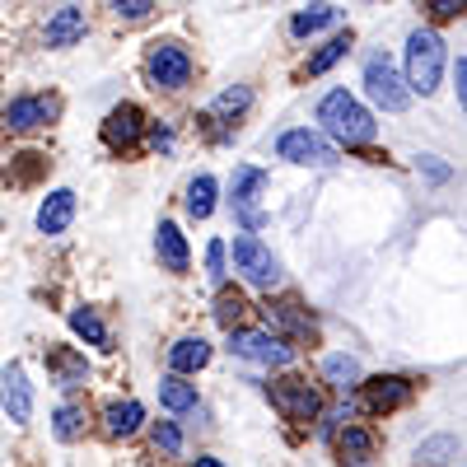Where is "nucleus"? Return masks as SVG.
Masks as SVG:
<instances>
[{
    "label": "nucleus",
    "mask_w": 467,
    "mask_h": 467,
    "mask_svg": "<svg viewBox=\"0 0 467 467\" xmlns=\"http://www.w3.org/2000/svg\"><path fill=\"white\" fill-rule=\"evenodd\" d=\"M211 360V346L202 341V337H182V341H173L169 346V369L182 379V374H192V369H202Z\"/></svg>",
    "instance_id": "a211bd4d"
},
{
    "label": "nucleus",
    "mask_w": 467,
    "mask_h": 467,
    "mask_svg": "<svg viewBox=\"0 0 467 467\" xmlns=\"http://www.w3.org/2000/svg\"><path fill=\"white\" fill-rule=\"evenodd\" d=\"M229 350L234 356H244L253 365H290L295 360V346L276 332H229Z\"/></svg>",
    "instance_id": "6e6552de"
},
{
    "label": "nucleus",
    "mask_w": 467,
    "mask_h": 467,
    "mask_svg": "<svg viewBox=\"0 0 467 467\" xmlns=\"http://www.w3.org/2000/svg\"><path fill=\"white\" fill-rule=\"evenodd\" d=\"M85 407L80 402H66V407H57V416H52V435L61 440V444H70V440H80L85 435Z\"/></svg>",
    "instance_id": "393cba45"
},
{
    "label": "nucleus",
    "mask_w": 467,
    "mask_h": 467,
    "mask_svg": "<svg viewBox=\"0 0 467 467\" xmlns=\"http://www.w3.org/2000/svg\"><path fill=\"white\" fill-rule=\"evenodd\" d=\"M323 379L332 383V388H360V360L356 356H327L323 360Z\"/></svg>",
    "instance_id": "a878e982"
},
{
    "label": "nucleus",
    "mask_w": 467,
    "mask_h": 467,
    "mask_svg": "<svg viewBox=\"0 0 467 467\" xmlns=\"http://www.w3.org/2000/svg\"><path fill=\"white\" fill-rule=\"evenodd\" d=\"M197 467H224L220 458H197Z\"/></svg>",
    "instance_id": "58836bf2"
},
{
    "label": "nucleus",
    "mask_w": 467,
    "mask_h": 467,
    "mask_svg": "<svg viewBox=\"0 0 467 467\" xmlns=\"http://www.w3.org/2000/svg\"><path fill=\"white\" fill-rule=\"evenodd\" d=\"M266 192V173L253 169V164H239L234 169V215H239L244 234H257L266 224V211L257 206V197Z\"/></svg>",
    "instance_id": "0eeeda50"
},
{
    "label": "nucleus",
    "mask_w": 467,
    "mask_h": 467,
    "mask_svg": "<svg viewBox=\"0 0 467 467\" xmlns=\"http://www.w3.org/2000/svg\"><path fill=\"white\" fill-rule=\"evenodd\" d=\"M145 70H150L154 89H182L192 80V57L178 43H154L145 57Z\"/></svg>",
    "instance_id": "1a4fd4ad"
},
{
    "label": "nucleus",
    "mask_w": 467,
    "mask_h": 467,
    "mask_svg": "<svg viewBox=\"0 0 467 467\" xmlns=\"http://www.w3.org/2000/svg\"><path fill=\"white\" fill-rule=\"evenodd\" d=\"M140 127H145L140 108H136V103H117V108L108 112V122H103V140H108L112 150H127V145H136Z\"/></svg>",
    "instance_id": "4468645a"
},
{
    "label": "nucleus",
    "mask_w": 467,
    "mask_h": 467,
    "mask_svg": "<svg viewBox=\"0 0 467 467\" xmlns=\"http://www.w3.org/2000/svg\"><path fill=\"white\" fill-rule=\"evenodd\" d=\"M234 266H239L244 281L257 285V290L281 285V262H276V253L257 239V234H239V239H234Z\"/></svg>",
    "instance_id": "20e7f679"
},
{
    "label": "nucleus",
    "mask_w": 467,
    "mask_h": 467,
    "mask_svg": "<svg viewBox=\"0 0 467 467\" xmlns=\"http://www.w3.org/2000/svg\"><path fill=\"white\" fill-rule=\"evenodd\" d=\"M266 398H271V407H276L285 420H295V425H308V420H314V416L323 411L318 388L308 383V379H299V374L271 379V383H266Z\"/></svg>",
    "instance_id": "7ed1b4c3"
},
{
    "label": "nucleus",
    "mask_w": 467,
    "mask_h": 467,
    "mask_svg": "<svg viewBox=\"0 0 467 467\" xmlns=\"http://www.w3.org/2000/svg\"><path fill=\"white\" fill-rule=\"evenodd\" d=\"M318 122L327 127V136L332 140H341V145H369L374 140V117L350 99L346 89H332L323 103H318Z\"/></svg>",
    "instance_id": "f03ea898"
},
{
    "label": "nucleus",
    "mask_w": 467,
    "mask_h": 467,
    "mask_svg": "<svg viewBox=\"0 0 467 467\" xmlns=\"http://www.w3.org/2000/svg\"><path fill=\"white\" fill-rule=\"evenodd\" d=\"M244 314H248V299H244L239 290H220V299H215V323L229 327V332H239Z\"/></svg>",
    "instance_id": "cd10ccee"
},
{
    "label": "nucleus",
    "mask_w": 467,
    "mask_h": 467,
    "mask_svg": "<svg viewBox=\"0 0 467 467\" xmlns=\"http://www.w3.org/2000/svg\"><path fill=\"white\" fill-rule=\"evenodd\" d=\"M248 103H253V89H248V85H239V89H224V94L215 99V108H211V122H215V117H239Z\"/></svg>",
    "instance_id": "7c9ffc66"
},
{
    "label": "nucleus",
    "mask_w": 467,
    "mask_h": 467,
    "mask_svg": "<svg viewBox=\"0 0 467 467\" xmlns=\"http://www.w3.org/2000/svg\"><path fill=\"white\" fill-rule=\"evenodd\" d=\"M444 75V37L435 28H416L407 37V94H435Z\"/></svg>",
    "instance_id": "f257e3e1"
},
{
    "label": "nucleus",
    "mask_w": 467,
    "mask_h": 467,
    "mask_svg": "<svg viewBox=\"0 0 467 467\" xmlns=\"http://www.w3.org/2000/svg\"><path fill=\"white\" fill-rule=\"evenodd\" d=\"M70 327L80 332L89 346H103L108 350V327H103V318L94 314V308H70Z\"/></svg>",
    "instance_id": "c85d7f7f"
},
{
    "label": "nucleus",
    "mask_w": 467,
    "mask_h": 467,
    "mask_svg": "<svg viewBox=\"0 0 467 467\" xmlns=\"http://www.w3.org/2000/svg\"><path fill=\"white\" fill-rule=\"evenodd\" d=\"M117 15H122V19H145L154 5H150V0H117V5H112Z\"/></svg>",
    "instance_id": "f704fd0d"
},
{
    "label": "nucleus",
    "mask_w": 467,
    "mask_h": 467,
    "mask_svg": "<svg viewBox=\"0 0 467 467\" xmlns=\"http://www.w3.org/2000/svg\"><path fill=\"white\" fill-rule=\"evenodd\" d=\"M160 402L173 411V416H192L202 402H197V388L192 383H182L178 374H169V379H160Z\"/></svg>",
    "instance_id": "aec40b11"
},
{
    "label": "nucleus",
    "mask_w": 467,
    "mask_h": 467,
    "mask_svg": "<svg viewBox=\"0 0 467 467\" xmlns=\"http://www.w3.org/2000/svg\"><path fill=\"white\" fill-rule=\"evenodd\" d=\"M154 444H160L164 453H182V435H178V425H173V420H160V425H154Z\"/></svg>",
    "instance_id": "2f4dec72"
},
{
    "label": "nucleus",
    "mask_w": 467,
    "mask_h": 467,
    "mask_svg": "<svg viewBox=\"0 0 467 467\" xmlns=\"http://www.w3.org/2000/svg\"><path fill=\"white\" fill-rule=\"evenodd\" d=\"M346 52H350V33H337L332 43H323V47H318V57L304 66V75H323V70H332V66H337Z\"/></svg>",
    "instance_id": "c756f323"
},
{
    "label": "nucleus",
    "mask_w": 467,
    "mask_h": 467,
    "mask_svg": "<svg viewBox=\"0 0 467 467\" xmlns=\"http://www.w3.org/2000/svg\"><path fill=\"white\" fill-rule=\"evenodd\" d=\"M43 173H47V154H37V150L15 154V160L5 164V182H10V187H28L33 178H43Z\"/></svg>",
    "instance_id": "4be33fe9"
},
{
    "label": "nucleus",
    "mask_w": 467,
    "mask_h": 467,
    "mask_svg": "<svg viewBox=\"0 0 467 467\" xmlns=\"http://www.w3.org/2000/svg\"><path fill=\"white\" fill-rule=\"evenodd\" d=\"M47 365L57 369V383L61 388H75V383H85V374H89V365H85V356H75V350H47Z\"/></svg>",
    "instance_id": "5701e85b"
},
{
    "label": "nucleus",
    "mask_w": 467,
    "mask_h": 467,
    "mask_svg": "<svg viewBox=\"0 0 467 467\" xmlns=\"http://www.w3.org/2000/svg\"><path fill=\"white\" fill-rule=\"evenodd\" d=\"M365 94H369L383 112H402V108L411 103V94H407L402 75H398V66H393V57H388V52H374V57L365 61Z\"/></svg>",
    "instance_id": "39448f33"
},
{
    "label": "nucleus",
    "mask_w": 467,
    "mask_h": 467,
    "mask_svg": "<svg viewBox=\"0 0 467 467\" xmlns=\"http://www.w3.org/2000/svg\"><path fill=\"white\" fill-rule=\"evenodd\" d=\"M276 154H281V160H290V164H304V169H332L337 164V145L327 136H318V131H308V127L285 131L276 140Z\"/></svg>",
    "instance_id": "423d86ee"
},
{
    "label": "nucleus",
    "mask_w": 467,
    "mask_h": 467,
    "mask_svg": "<svg viewBox=\"0 0 467 467\" xmlns=\"http://www.w3.org/2000/svg\"><path fill=\"white\" fill-rule=\"evenodd\" d=\"M431 10H435L440 19H453V15H458L462 5H458V0H440V5H431Z\"/></svg>",
    "instance_id": "e433bc0d"
},
{
    "label": "nucleus",
    "mask_w": 467,
    "mask_h": 467,
    "mask_svg": "<svg viewBox=\"0 0 467 467\" xmlns=\"http://www.w3.org/2000/svg\"><path fill=\"white\" fill-rule=\"evenodd\" d=\"M337 15H341L337 5H308V10H299V15L290 19V33H295V37H308V33L337 24Z\"/></svg>",
    "instance_id": "bb28decb"
},
{
    "label": "nucleus",
    "mask_w": 467,
    "mask_h": 467,
    "mask_svg": "<svg viewBox=\"0 0 467 467\" xmlns=\"http://www.w3.org/2000/svg\"><path fill=\"white\" fill-rule=\"evenodd\" d=\"M70 220H75V192L70 187L52 192V197L37 206V229H43V234H66Z\"/></svg>",
    "instance_id": "dca6fc26"
},
{
    "label": "nucleus",
    "mask_w": 467,
    "mask_h": 467,
    "mask_svg": "<svg viewBox=\"0 0 467 467\" xmlns=\"http://www.w3.org/2000/svg\"><path fill=\"white\" fill-rule=\"evenodd\" d=\"M140 420H145V407H140V402H112V407H103V431H108L112 440L136 435Z\"/></svg>",
    "instance_id": "6ab92c4d"
},
{
    "label": "nucleus",
    "mask_w": 467,
    "mask_h": 467,
    "mask_svg": "<svg viewBox=\"0 0 467 467\" xmlns=\"http://www.w3.org/2000/svg\"><path fill=\"white\" fill-rule=\"evenodd\" d=\"M0 402H5L15 425H24L33 416V383H28L24 365H5V369H0Z\"/></svg>",
    "instance_id": "ddd939ff"
},
{
    "label": "nucleus",
    "mask_w": 467,
    "mask_h": 467,
    "mask_svg": "<svg viewBox=\"0 0 467 467\" xmlns=\"http://www.w3.org/2000/svg\"><path fill=\"white\" fill-rule=\"evenodd\" d=\"M374 449H379V440L365 431V425H346V431L337 435V453H341V462H350V467H365V462L374 458Z\"/></svg>",
    "instance_id": "f3484780"
},
{
    "label": "nucleus",
    "mask_w": 467,
    "mask_h": 467,
    "mask_svg": "<svg viewBox=\"0 0 467 467\" xmlns=\"http://www.w3.org/2000/svg\"><path fill=\"white\" fill-rule=\"evenodd\" d=\"M154 244H160V257L169 271H187V239H182V229L173 220L160 224V234H154Z\"/></svg>",
    "instance_id": "412c9836"
},
{
    "label": "nucleus",
    "mask_w": 467,
    "mask_h": 467,
    "mask_svg": "<svg viewBox=\"0 0 467 467\" xmlns=\"http://www.w3.org/2000/svg\"><path fill=\"white\" fill-rule=\"evenodd\" d=\"M211 211H215V178L202 173V178H192V187H187V215L192 220H211Z\"/></svg>",
    "instance_id": "b1692460"
},
{
    "label": "nucleus",
    "mask_w": 467,
    "mask_h": 467,
    "mask_svg": "<svg viewBox=\"0 0 467 467\" xmlns=\"http://www.w3.org/2000/svg\"><path fill=\"white\" fill-rule=\"evenodd\" d=\"M440 453H458V440H435V444H425V449H416V458L420 462H440Z\"/></svg>",
    "instance_id": "473e14b6"
},
{
    "label": "nucleus",
    "mask_w": 467,
    "mask_h": 467,
    "mask_svg": "<svg viewBox=\"0 0 467 467\" xmlns=\"http://www.w3.org/2000/svg\"><path fill=\"white\" fill-rule=\"evenodd\" d=\"M425 169H431V178H449V169H444V164H435L431 154H425Z\"/></svg>",
    "instance_id": "4c0bfd02"
},
{
    "label": "nucleus",
    "mask_w": 467,
    "mask_h": 467,
    "mask_svg": "<svg viewBox=\"0 0 467 467\" xmlns=\"http://www.w3.org/2000/svg\"><path fill=\"white\" fill-rule=\"evenodd\" d=\"M262 318H266V327H281V332H290L295 341H318V323H314V314L299 304V299H276V304H262Z\"/></svg>",
    "instance_id": "9b49d317"
},
{
    "label": "nucleus",
    "mask_w": 467,
    "mask_h": 467,
    "mask_svg": "<svg viewBox=\"0 0 467 467\" xmlns=\"http://www.w3.org/2000/svg\"><path fill=\"white\" fill-rule=\"evenodd\" d=\"M453 80H458L453 89H458V108H462V103H467V85H462V80H467V61H462V57H458V66H453Z\"/></svg>",
    "instance_id": "c9c22d12"
},
{
    "label": "nucleus",
    "mask_w": 467,
    "mask_h": 467,
    "mask_svg": "<svg viewBox=\"0 0 467 467\" xmlns=\"http://www.w3.org/2000/svg\"><path fill=\"white\" fill-rule=\"evenodd\" d=\"M206 266H211V281L224 285V244H220V239L206 248Z\"/></svg>",
    "instance_id": "72a5a7b5"
},
{
    "label": "nucleus",
    "mask_w": 467,
    "mask_h": 467,
    "mask_svg": "<svg viewBox=\"0 0 467 467\" xmlns=\"http://www.w3.org/2000/svg\"><path fill=\"white\" fill-rule=\"evenodd\" d=\"M416 398V383L402 379V374H379V379H365L360 383V407L383 416V411H398Z\"/></svg>",
    "instance_id": "9d476101"
},
{
    "label": "nucleus",
    "mask_w": 467,
    "mask_h": 467,
    "mask_svg": "<svg viewBox=\"0 0 467 467\" xmlns=\"http://www.w3.org/2000/svg\"><path fill=\"white\" fill-rule=\"evenodd\" d=\"M57 112H61V99H52V94H28V99H15V103L5 108V127H10V131H33V127L57 122Z\"/></svg>",
    "instance_id": "f8f14e48"
},
{
    "label": "nucleus",
    "mask_w": 467,
    "mask_h": 467,
    "mask_svg": "<svg viewBox=\"0 0 467 467\" xmlns=\"http://www.w3.org/2000/svg\"><path fill=\"white\" fill-rule=\"evenodd\" d=\"M85 37V10L80 5H61L47 19V47H75Z\"/></svg>",
    "instance_id": "2eb2a0df"
}]
</instances>
